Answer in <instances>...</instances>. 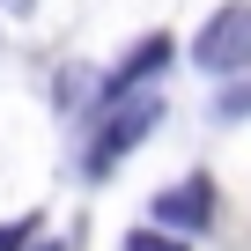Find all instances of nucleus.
Wrapping results in <instances>:
<instances>
[{"label": "nucleus", "mask_w": 251, "mask_h": 251, "mask_svg": "<svg viewBox=\"0 0 251 251\" xmlns=\"http://www.w3.org/2000/svg\"><path fill=\"white\" fill-rule=\"evenodd\" d=\"M155 118H163V103H155V96H126V103L96 126V141H89V177H103L126 148H141V141L155 133Z\"/></svg>", "instance_id": "f03ea898"}, {"label": "nucleus", "mask_w": 251, "mask_h": 251, "mask_svg": "<svg viewBox=\"0 0 251 251\" xmlns=\"http://www.w3.org/2000/svg\"><path fill=\"white\" fill-rule=\"evenodd\" d=\"M163 67H170V37H163V30H148V37H141L133 52H126V59L111 67V81H103V111H118L126 96H133L141 81H155Z\"/></svg>", "instance_id": "7ed1b4c3"}, {"label": "nucleus", "mask_w": 251, "mask_h": 251, "mask_svg": "<svg viewBox=\"0 0 251 251\" xmlns=\"http://www.w3.org/2000/svg\"><path fill=\"white\" fill-rule=\"evenodd\" d=\"M37 251H67V244H59V236H52V244H37Z\"/></svg>", "instance_id": "0eeeda50"}, {"label": "nucleus", "mask_w": 251, "mask_h": 251, "mask_svg": "<svg viewBox=\"0 0 251 251\" xmlns=\"http://www.w3.org/2000/svg\"><path fill=\"white\" fill-rule=\"evenodd\" d=\"M126 251H192V244H177V229H133Z\"/></svg>", "instance_id": "39448f33"}, {"label": "nucleus", "mask_w": 251, "mask_h": 251, "mask_svg": "<svg viewBox=\"0 0 251 251\" xmlns=\"http://www.w3.org/2000/svg\"><path fill=\"white\" fill-rule=\"evenodd\" d=\"M37 236V214H23V222H8V229H0V251H23Z\"/></svg>", "instance_id": "423d86ee"}, {"label": "nucleus", "mask_w": 251, "mask_h": 251, "mask_svg": "<svg viewBox=\"0 0 251 251\" xmlns=\"http://www.w3.org/2000/svg\"><path fill=\"white\" fill-rule=\"evenodd\" d=\"M192 59L207 74H222V81L251 74V0H229V8L207 15V30L192 37Z\"/></svg>", "instance_id": "f257e3e1"}, {"label": "nucleus", "mask_w": 251, "mask_h": 251, "mask_svg": "<svg viewBox=\"0 0 251 251\" xmlns=\"http://www.w3.org/2000/svg\"><path fill=\"white\" fill-rule=\"evenodd\" d=\"M214 222V185L207 177H185V185H170L163 200H155V229H207Z\"/></svg>", "instance_id": "20e7f679"}]
</instances>
